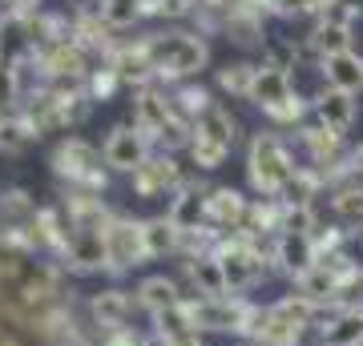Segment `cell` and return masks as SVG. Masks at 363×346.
Here are the masks:
<instances>
[{
  "instance_id": "cell-1",
  "label": "cell",
  "mask_w": 363,
  "mask_h": 346,
  "mask_svg": "<svg viewBox=\"0 0 363 346\" xmlns=\"http://www.w3.org/2000/svg\"><path fill=\"white\" fill-rule=\"evenodd\" d=\"M150 52H154L157 85H182V81L198 77L210 64V45L194 28H169V33H154L150 37Z\"/></svg>"
},
{
  "instance_id": "cell-2",
  "label": "cell",
  "mask_w": 363,
  "mask_h": 346,
  "mask_svg": "<svg viewBox=\"0 0 363 346\" xmlns=\"http://www.w3.org/2000/svg\"><path fill=\"white\" fill-rule=\"evenodd\" d=\"M295 157L279 133H255L247 149V178L259 197H283L295 178Z\"/></svg>"
},
{
  "instance_id": "cell-3",
  "label": "cell",
  "mask_w": 363,
  "mask_h": 346,
  "mask_svg": "<svg viewBox=\"0 0 363 346\" xmlns=\"http://www.w3.org/2000/svg\"><path fill=\"white\" fill-rule=\"evenodd\" d=\"M52 173L65 181L69 190H85V193H101L109 185L105 154L93 149L85 137H65V142L52 149Z\"/></svg>"
},
{
  "instance_id": "cell-4",
  "label": "cell",
  "mask_w": 363,
  "mask_h": 346,
  "mask_svg": "<svg viewBox=\"0 0 363 346\" xmlns=\"http://www.w3.org/2000/svg\"><path fill=\"white\" fill-rule=\"evenodd\" d=\"M250 105H259L262 113L271 117L274 125H298L303 113H307V101L295 93L291 85V73L274 69V64L262 61L259 73H255V85H250Z\"/></svg>"
},
{
  "instance_id": "cell-5",
  "label": "cell",
  "mask_w": 363,
  "mask_h": 346,
  "mask_svg": "<svg viewBox=\"0 0 363 346\" xmlns=\"http://www.w3.org/2000/svg\"><path fill=\"white\" fill-rule=\"evenodd\" d=\"M311 318H315V302H307V298H283L271 310H262V322L255 334H259L262 346H295L298 334L311 326Z\"/></svg>"
},
{
  "instance_id": "cell-6",
  "label": "cell",
  "mask_w": 363,
  "mask_h": 346,
  "mask_svg": "<svg viewBox=\"0 0 363 346\" xmlns=\"http://www.w3.org/2000/svg\"><path fill=\"white\" fill-rule=\"evenodd\" d=\"M145 258H150V254H145L142 221L125 218V214H113L109 226H105V270L125 274V270L142 266Z\"/></svg>"
},
{
  "instance_id": "cell-7",
  "label": "cell",
  "mask_w": 363,
  "mask_h": 346,
  "mask_svg": "<svg viewBox=\"0 0 363 346\" xmlns=\"http://www.w3.org/2000/svg\"><path fill=\"white\" fill-rule=\"evenodd\" d=\"M150 149H154V142L145 137L142 129L133 125V121H121V125H113V133L105 137V166L117 169V173H133V169H142L145 161H150Z\"/></svg>"
},
{
  "instance_id": "cell-8",
  "label": "cell",
  "mask_w": 363,
  "mask_h": 346,
  "mask_svg": "<svg viewBox=\"0 0 363 346\" xmlns=\"http://www.w3.org/2000/svg\"><path fill=\"white\" fill-rule=\"evenodd\" d=\"M109 64L117 69L121 85H130L133 93L157 85V69H154V52H150V37H142V40H117V49L109 52Z\"/></svg>"
},
{
  "instance_id": "cell-9",
  "label": "cell",
  "mask_w": 363,
  "mask_h": 346,
  "mask_svg": "<svg viewBox=\"0 0 363 346\" xmlns=\"http://www.w3.org/2000/svg\"><path fill=\"white\" fill-rule=\"evenodd\" d=\"M130 185H133V193H138V197L157 202V197L178 193L182 185H186V178H182V166L169 154H154L142 169H133V173H130Z\"/></svg>"
},
{
  "instance_id": "cell-10",
  "label": "cell",
  "mask_w": 363,
  "mask_h": 346,
  "mask_svg": "<svg viewBox=\"0 0 363 346\" xmlns=\"http://www.w3.org/2000/svg\"><path fill=\"white\" fill-rule=\"evenodd\" d=\"M218 262H222L230 294H242V290H250L262 278V254L247 238H226V246L218 250Z\"/></svg>"
},
{
  "instance_id": "cell-11",
  "label": "cell",
  "mask_w": 363,
  "mask_h": 346,
  "mask_svg": "<svg viewBox=\"0 0 363 346\" xmlns=\"http://www.w3.org/2000/svg\"><path fill=\"white\" fill-rule=\"evenodd\" d=\"M73 40L85 49V57H89L93 64L109 61V52L117 49V33L101 21L97 4H93V8H81V13L73 16Z\"/></svg>"
},
{
  "instance_id": "cell-12",
  "label": "cell",
  "mask_w": 363,
  "mask_h": 346,
  "mask_svg": "<svg viewBox=\"0 0 363 346\" xmlns=\"http://www.w3.org/2000/svg\"><path fill=\"white\" fill-rule=\"evenodd\" d=\"M206 202H210V185H202V181H186V185L174 193L166 218L178 226L182 238H186V233H198L206 226Z\"/></svg>"
},
{
  "instance_id": "cell-13",
  "label": "cell",
  "mask_w": 363,
  "mask_h": 346,
  "mask_svg": "<svg viewBox=\"0 0 363 346\" xmlns=\"http://www.w3.org/2000/svg\"><path fill=\"white\" fill-rule=\"evenodd\" d=\"M311 113H315V121L327 125L331 133H347V129L355 125V117H359V105H355V93H343V89L323 85V89L315 93Z\"/></svg>"
},
{
  "instance_id": "cell-14",
  "label": "cell",
  "mask_w": 363,
  "mask_h": 346,
  "mask_svg": "<svg viewBox=\"0 0 363 346\" xmlns=\"http://www.w3.org/2000/svg\"><path fill=\"white\" fill-rule=\"evenodd\" d=\"M274 262H279L283 274H291V278L298 282V278L319 262L315 238L311 233H279V238H274Z\"/></svg>"
},
{
  "instance_id": "cell-15",
  "label": "cell",
  "mask_w": 363,
  "mask_h": 346,
  "mask_svg": "<svg viewBox=\"0 0 363 346\" xmlns=\"http://www.w3.org/2000/svg\"><path fill=\"white\" fill-rule=\"evenodd\" d=\"M247 209H250V202L242 197V193L230 190V185H218V190H210V202H206V226H214L218 233L242 230V221H247Z\"/></svg>"
},
{
  "instance_id": "cell-16",
  "label": "cell",
  "mask_w": 363,
  "mask_h": 346,
  "mask_svg": "<svg viewBox=\"0 0 363 346\" xmlns=\"http://www.w3.org/2000/svg\"><path fill=\"white\" fill-rule=\"evenodd\" d=\"M186 278L202 298H230V286H226V274H222L218 254H190L186 262Z\"/></svg>"
},
{
  "instance_id": "cell-17",
  "label": "cell",
  "mask_w": 363,
  "mask_h": 346,
  "mask_svg": "<svg viewBox=\"0 0 363 346\" xmlns=\"http://www.w3.org/2000/svg\"><path fill=\"white\" fill-rule=\"evenodd\" d=\"M319 69H323V81L331 85V89L363 93V52H355V49L335 52V57H327Z\"/></svg>"
},
{
  "instance_id": "cell-18",
  "label": "cell",
  "mask_w": 363,
  "mask_h": 346,
  "mask_svg": "<svg viewBox=\"0 0 363 346\" xmlns=\"http://www.w3.org/2000/svg\"><path fill=\"white\" fill-rule=\"evenodd\" d=\"M37 142H40V133H37V125L25 117V109H16V113H4V117H0V154H4V157L28 154Z\"/></svg>"
},
{
  "instance_id": "cell-19",
  "label": "cell",
  "mask_w": 363,
  "mask_h": 346,
  "mask_svg": "<svg viewBox=\"0 0 363 346\" xmlns=\"http://www.w3.org/2000/svg\"><path fill=\"white\" fill-rule=\"evenodd\" d=\"M194 137H202V142H210V145H222V149L230 154L234 142H238V121L230 117V109L210 105L206 113L194 121Z\"/></svg>"
},
{
  "instance_id": "cell-20",
  "label": "cell",
  "mask_w": 363,
  "mask_h": 346,
  "mask_svg": "<svg viewBox=\"0 0 363 346\" xmlns=\"http://www.w3.org/2000/svg\"><path fill=\"white\" fill-rule=\"evenodd\" d=\"M89 310H93V322L101 326V334L105 330H125L133 302H130V294H125V290H105V294L93 298Z\"/></svg>"
},
{
  "instance_id": "cell-21",
  "label": "cell",
  "mask_w": 363,
  "mask_h": 346,
  "mask_svg": "<svg viewBox=\"0 0 363 346\" xmlns=\"http://www.w3.org/2000/svg\"><path fill=\"white\" fill-rule=\"evenodd\" d=\"M138 302H142L150 314H166V310L182 306V298H178V282L174 278H166V274H154V278H145L142 286H138Z\"/></svg>"
},
{
  "instance_id": "cell-22",
  "label": "cell",
  "mask_w": 363,
  "mask_h": 346,
  "mask_svg": "<svg viewBox=\"0 0 363 346\" xmlns=\"http://www.w3.org/2000/svg\"><path fill=\"white\" fill-rule=\"evenodd\" d=\"M339 282H343V278H339L335 270L323 266V262H315V266L307 270L295 286H298V298H307V302L319 306V302H331V298L339 294Z\"/></svg>"
},
{
  "instance_id": "cell-23",
  "label": "cell",
  "mask_w": 363,
  "mask_h": 346,
  "mask_svg": "<svg viewBox=\"0 0 363 346\" xmlns=\"http://www.w3.org/2000/svg\"><path fill=\"white\" fill-rule=\"evenodd\" d=\"M307 40H311V49L319 52V61H327V57L351 49V25H335V21H323V16H319L311 25V33H307Z\"/></svg>"
},
{
  "instance_id": "cell-24",
  "label": "cell",
  "mask_w": 363,
  "mask_h": 346,
  "mask_svg": "<svg viewBox=\"0 0 363 346\" xmlns=\"http://www.w3.org/2000/svg\"><path fill=\"white\" fill-rule=\"evenodd\" d=\"M142 238H145V254L150 258H166V254H174V250H182V233L169 218H145Z\"/></svg>"
},
{
  "instance_id": "cell-25",
  "label": "cell",
  "mask_w": 363,
  "mask_h": 346,
  "mask_svg": "<svg viewBox=\"0 0 363 346\" xmlns=\"http://www.w3.org/2000/svg\"><path fill=\"white\" fill-rule=\"evenodd\" d=\"M331 205H335V218L343 221V226H359L363 221V185H355V181H335L331 185Z\"/></svg>"
},
{
  "instance_id": "cell-26",
  "label": "cell",
  "mask_w": 363,
  "mask_h": 346,
  "mask_svg": "<svg viewBox=\"0 0 363 346\" xmlns=\"http://www.w3.org/2000/svg\"><path fill=\"white\" fill-rule=\"evenodd\" d=\"M323 346H363V310H343L323 326Z\"/></svg>"
},
{
  "instance_id": "cell-27",
  "label": "cell",
  "mask_w": 363,
  "mask_h": 346,
  "mask_svg": "<svg viewBox=\"0 0 363 346\" xmlns=\"http://www.w3.org/2000/svg\"><path fill=\"white\" fill-rule=\"evenodd\" d=\"M323 185H327V178L319 173V169L298 166L295 178H291V185H286V193H283V202L286 205H311L315 197H319V190H323Z\"/></svg>"
},
{
  "instance_id": "cell-28",
  "label": "cell",
  "mask_w": 363,
  "mask_h": 346,
  "mask_svg": "<svg viewBox=\"0 0 363 346\" xmlns=\"http://www.w3.org/2000/svg\"><path fill=\"white\" fill-rule=\"evenodd\" d=\"M97 13L113 33H121V28H133L145 16V0H101Z\"/></svg>"
},
{
  "instance_id": "cell-29",
  "label": "cell",
  "mask_w": 363,
  "mask_h": 346,
  "mask_svg": "<svg viewBox=\"0 0 363 346\" xmlns=\"http://www.w3.org/2000/svg\"><path fill=\"white\" fill-rule=\"evenodd\" d=\"M169 101H174V109H178V113L186 117L190 125H194L198 117L206 113L210 105H214V101H210V93L202 89V85H194V81H182L178 89L169 93Z\"/></svg>"
},
{
  "instance_id": "cell-30",
  "label": "cell",
  "mask_w": 363,
  "mask_h": 346,
  "mask_svg": "<svg viewBox=\"0 0 363 346\" xmlns=\"http://www.w3.org/2000/svg\"><path fill=\"white\" fill-rule=\"evenodd\" d=\"M255 73H259V64L250 61H238V64H226L218 69V89L238 97V101H250V85H255Z\"/></svg>"
},
{
  "instance_id": "cell-31",
  "label": "cell",
  "mask_w": 363,
  "mask_h": 346,
  "mask_svg": "<svg viewBox=\"0 0 363 346\" xmlns=\"http://www.w3.org/2000/svg\"><path fill=\"white\" fill-rule=\"evenodd\" d=\"M117 89H125V85H121V77H117L113 64H109V61L93 64L89 81H85V93H89V101H109Z\"/></svg>"
},
{
  "instance_id": "cell-32",
  "label": "cell",
  "mask_w": 363,
  "mask_h": 346,
  "mask_svg": "<svg viewBox=\"0 0 363 346\" xmlns=\"http://www.w3.org/2000/svg\"><path fill=\"white\" fill-rule=\"evenodd\" d=\"M262 52H267V64H274V69H283V73H291L295 64H303V40H267L262 45Z\"/></svg>"
},
{
  "instance_id": "cell-33",
  "label": "cell",
  "mask_w": 363,
  "mask_h": 346,
  "mask_svg": "<svg viewBox=\"0 0 363 346\" xmlns=\"http://www.w3.org/2000/svg\"><path fill=\"white\" fill-rule=\"evenodd\" d=\"M16 109H21V85H16L13 61H4V57H0V117L16 113Z\"/></svg>"
},
{
  "instance_id": "cell-34",
  "label": "cell",
  "mask_w": 363,
  "mask_h": 346,
  "mask_svg": "<svg viewBox=\"0 0 363 346\" xmlns=\"http://www.w3.org/2000/svg\"><path fill=\"white\" fill-rule=\"evenodd\" d=\"M186 154H190V161H194L198 169H218L222 161H226V149H222V145L202 142V137H190V145H186Z\"/></svg>"
},
{
  "instance_id": "cell-35",
  "label": "cell",
  "mask_w": 363,
  "mask_h": 346,
  "mask_svg": "<svg viewBox=\"0 0 363 346\" xmlns=\"http://www.w3.org/2000/svg\"><path fill=\"white\" fill-rule=\"evenodd\" d=\"M315 209L311 205H286L283 209V233H315Z\"/></svg>"
},
{
  "instance_id": "cell-36",
  "label": "cell",
  "mask_w": 363,
  "mask_h": 346,
  "mask_svg": "<svg viewBox=\"0 0 363 346\" xmlns=\"http://www.w3.org/2000/svg\"><path fill=\"white\" fill-rule=\"evenodd\" d=\"M45 0H4V21L9 16H21V13H40Z\"/></svg>"
},
{
  "instance_id": "cell-37",
  "label": "cell",
  "mask_w": 363,
  "mask_h": 346,
  "mask_svg": "<svg viewBox=\"0 0 363 346\" xmlns=\"http://www.w3.org/2000/svg\"><path fill=\"white\" fill-rule=\"evenodd\" d=\"M339 4H343L351 16H363V0H339Z\"/></svg>"
},
{
  "instance_id": "cell-38",
  "label": "cell",
  "mask_w": 363,
  "mask_h": 346,
  "mask_svg": "<svg viewBox=\"0 0 363 346\" xmlns=\"http://www.w3.org/2000/svg\"><path fill=\"white\" fill-rule=\"evenodd\" d=\"M0 37H4V33H0Z\"/></svg>"
}]
</instances>
